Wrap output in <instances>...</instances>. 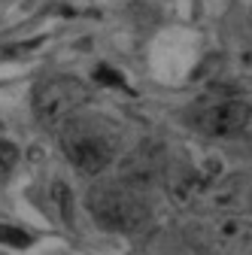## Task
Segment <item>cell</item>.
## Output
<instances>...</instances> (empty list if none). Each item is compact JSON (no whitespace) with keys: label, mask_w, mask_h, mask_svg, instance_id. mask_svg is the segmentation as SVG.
I'll return each mask as SVG.
<instances>
[{"label":"cell","mask_w":252,"mask_h":255,"mask_svg":"<svg viewBox=\"0 0 252 255\" xmlns=\"http://www.w3.org/2000/svg\"><path fill=\"white\" fill-rule=\"evenodd\" d=\"M185 234L207 255H252V216L234 207L201 210Z\"/></svg>","instance_id":"1"},{"label":"cell","mask_w":252,"mask_h":255,"mask_svg":"<svg viewBox=\"0 0 252 255\" xmlns=\"http://www.w3.org/2000/svg\"><path fill=\"white\" fill-rule=\"evenodd\" d=\"M91 219L116 234H137L149 225L152 210L140 195V185L131 182H101L88 191Z\"/></svg>","instance_id":"2"},{"label":"cell","mask_w":252,"mask_h":255,"mask_svg":"<svg viewBox=\"0 0 252 255\" xmlns=\"http://www.w3.org/2000/svg\"><path fill=\"white\" fill-rule=\"evenodd\" d=\"M58 143L64 158L85 176H98L116 161V143L113 134L101 122H88L82 116L67 119L58 128Z\"/></svg>","instance_id":"3"},{"label":"cell","mask_w":252,"mask_h":255,"mask_svg":"<svg viewBox=\"0 0 252 255\" xmlns=\"http://www.w3.org/2000/svg\"><path fill=\"white\" fill-rule=\"evenodd\" d=\"M192 122L201 134L213 137V140H231L240 137L249 122H252V104L243 94L234 91H216L201 98L192 110Z\"/></svg>","instance_id":"4"},{"label":"cell","mask_w":252,"mask_h":255,"mask_svg":"<svg viewBox=\"0 0 252 255\" xmlns=\"http://www.w3.org/2000/svg\"><path fill=\"white\" fill-rule=\"evenodd\" d=\"M91 98V91L82 79L76 76H67V73H55V76H46L37 82L34 88V113L40 122L46 125H64L67 119L79 116L85 110Z\"/></svg>","instance_id":"5"},{"label":"cell","mask_w":252,"mask_h":255,"mask_svg":"<svg viewBox=\"0 0 252 255\" xmlns=\"http://www.w3.org/2000/svg\"><path fill=\"white\" fill-rule=\"evenodd\" d=\"M0 243L15 246V249H24V246L34 243V237H30L27 231H21V228H12V225H6V222H0Z\"/></svg>","instance_id":"6"},{"label":"cell","mask_w":252,"mask_h":255,"mask_svg":"<svg viewBox=\"0 0 252 255\" xmlns=\"http://www.w3.org/2000/svg\"><path fill=\"white\" fill-rule=\"evenodd\" d=\"M98 82L110 85V88H125V76L113 67H98Z\"/></svg>","instance_id":"7"},{"label":"cell","mask_w":252,"mask_h":255,"mask_svg":"<svg viewBox=\"0 0 252 255\" xmlns=\"http://www.w3.org/2000/svg\"><path fill=\"white\" fill-rule=\"evenodd\" d=\"M15 155H18V152H15V146H12L9 140H0V164L9 167V164L15 161Z\"/></svg>","instance_id":"8"}]
</instances>
